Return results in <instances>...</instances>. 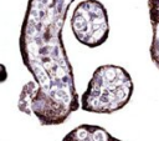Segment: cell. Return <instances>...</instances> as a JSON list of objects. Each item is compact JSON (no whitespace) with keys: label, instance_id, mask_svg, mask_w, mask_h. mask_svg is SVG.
I'll return each instance as SVG.
<instances>
[{"label":"cell","instance_id":"cell-1","mask_svg":"<svg viewBox=\"0 0 159 141\" xmlns=\"http://www.w3.org/2000/svg\"><path fill=\"white\" fill-rule=\"evenodd\" d=\"M73 1L27 0L20 27L21 60L39 85L31 112L42 126L61 125L81 107L73 69L62 40L63 25Z\"/></svg>","mask_w":159,"mask_h":141},{"label":"cell","instance_id":"cell-2","mask_svg":"<svg viewBox=\"0 0 159 141\" xmlns=\"http://www.w3.org/2000/svg\"><path fill=\"white\" fill-rule=\"evenodd\" d=\"M129 72L118 65L98 66L81 95V109L93 114H113L123 109L133 95Z\"/></svg>","mask_w":159,"mask_h":141},{"label":"cell","instance_id":"cell-3","mask_svg":"<svg viewBox=\"0 0 159 141\" xmlns=\"http://www.w3.org/2000/svg\"><path fill=\"white\" fill-rule=\"evenodd\" d=\"M71 29L80 44L91 49L103 45L109 36L107 9L98 0L81 1L72 12Z\"/></svg>","mask_w":159,"mask_h":141},{"label":"cell","instance_id":"cell-4","mask_svg":"<svg viewBox=\"0 0 159 141\" xmlns=\"http://www.w3.org/2000/svg\"><path fill=\"white\" fill-rule=\"evenodd\" d=\"M61 141H122L114 136H112L104 127L98 125L82 124L68 134Z\"/></svg>","mask_w":159,"mask_h":141},{"label":"cell","instance_id":"cell-5","mask_svg":"<svg viewBox=\"0 0 159 141\" xmlns=\"http://www.w3.org/2000/svg\"><path fill=\"white\" fill-rule=\"evenodd\" d=\"M148 9H149V19L153 31L149 52L153 64L159 69V6H150Z\"/></svg>","mask_w":159,"mask_h":141},{"label":"cell","instance_id":"cell-6","mask_svg":"<svg viewBox=\"0 0 159 141\" xmlns=\"http://www.w3.org/2000/svg\"><path fill=\"white\" fill-rule=\"evenodd\" d=\"M39 90V85L34 81V80H30L29 82H26L21 91H20V95H19V101H17V109L26 114V115H32L31 112V102H32V99L35 96V94Z\"/></svg>","mask_w":159,"mask_h":141},{"label":"cell","instance_id":"cell-7","mask_svg":"<svg viewBox=\"0 0 159 141\" xmlns=\"http://www.w3.org/2000/svg\"><path fill=\"white\" fill-rule=\"evenodd\" d=\"M7 79V71H6V67L5 65L0 64V84L1 82H5Z\"/></svg>","mask_w":159,"mask_h":141},{"label":"cell","instance_id":"cell-8","mask_svg":"<svg viewBox=\"0 0 159 141\" xmlns=\"http://www.w3.org/2000/svg\"><path fill=\"white\" fill-rule=\"evenodd\" d=\"M150 6H159V0H148V7Z\"/></svg>","mask_w":159,"mask_h":141}]
</instances>
